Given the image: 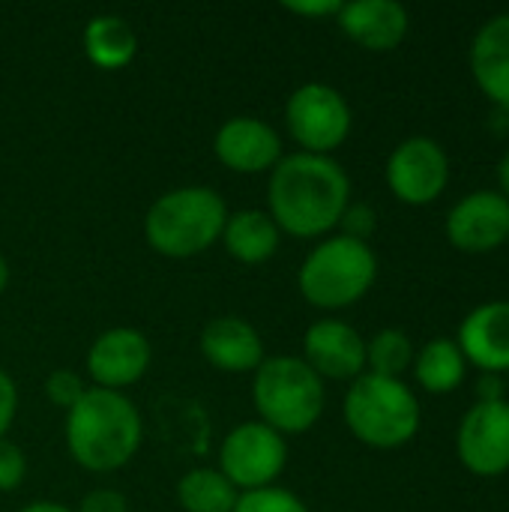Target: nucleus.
<instances>
[{"label":"nucleus","mask_w":509,"mask_h":512,"mask_svg":"<svg viewBox=\"0 0 509 512\" xmlns=\"http://www.w3.org/2000/svg\"><path fill=\"white\" fill-rule=\"evenodd\" d=\"M153 360V348L147 336L135 327H111L99 333L87 351V372L93 387L123 393L126 387L138 384Z\"/></svg>","instance_id":"9b49d317"},{"label":"nucleus","mask_w":509,"mask_h":512,"mask_svg":"<svg viewBox=\"0 0 509 512\" xmlns=\"http://www.w3.org/2000/svg\"><path fill=\"white\" fill-rule=\"evenodd\" d=\"M339 225H342V234L345 237H354V240L369 243V237L375 234L378 219H375V210L369 204H348V210H345V216H342Z\"/></svg>","instance_id":"bb28decb"},{"label":"nucleus","mask_w":509,"mask_h":512,"mask_svg":"<svg viewBox=\"0 0 509 512\" xmlns=\"http://www.w3.org/2000/svg\"><path fill=\"white\" fill-rule=\"evenodd\" d=\"M444 231L447 240L462 252H492L509 240V201L492 189L471 192L453 204Z\"/></svg>","instance_id":"f8f14e48"},{"label":"nucleus","mask_w":509,"mask_h":512,"mask_svg":"<svg viewBox=\"0 0 509 512\" xmlns=\"http://www.w3.org/2000/svg\"><path fill=\"white\" fill-rule=\"evenodd\" d=\"M234 512H309V507L294 492L282 486H267L255 492H240Z\"/></svg>","instance_id":"b1692460"},{"label":"nucleus","mask_w":509,"mask_h":512,"mask_svg":"<svg viewBox=\"0 0 509 512\" xmlns=\"http://www.w3.org/2000/svg\"><path fill=\"white\" fill-rule=\"evenodd\" d=\"M303 360L321 381H354L366 372V339L348 321L321 318L303 336Z\"/></svg>","instance_id":"ddd939ff"},{"label":"nucleus","mask_w":509,"mask_h":512,"mask_svg":"<svg viewBox=\"0 0 509 512\" xmlns=\"http://www.w3.org/2000/svg\"><path fill=\"white\" fill-rule=\"evenodd\" d=\"M198 345H201L204 360L213 369L228 372V375L255 372L267 360L261 333L237 315H219V318L207 321Z\"/></svg>","instance_id":"dca6fc26"},{"label":"nucleus","mask_w":509,"mask_h":512,"mask_svg":"<svg viewBox=\"0 0 509 512\" xmlns=\"http://www.w3.org/2000/svg\"><path fill=\"white\" fill-rule=\"evenodd\" d=\"M219 240H222L225 252H228L234 261L255 267V264L270 261V258L279 252L282 231H279V225L273 222V216H270L267 210L249 207V210L228 213Z\"/></svg>","instance_id":"6ab92c4d"},{"label":"nucleus","mask_w":509,"mask_h":512,"mask_svg":"<svg viewBox=\"0 0 509 512\" xmlns=\"http://www.w3.org/2000/svg\"><path fill=\"white\" fill-rule=\"evenodd\" d=\"M351 435L372 450H399L420 432V402L402 378L363 372L351 381L342 405Z\"/></svg>","instance_id":"20e7f679"},{"label":"nucleus","mask_w":509,"mask_h":512,"mask_svg":"<svg viewBox=\"0 0 509 512\" xmlns=\"http://www.w3.org/2000/svg\"><path fill=\"white\" fill-rule=\"evenodd\" d=\"M144 423L132 399L114 390L90 387L66 411V450L90 474H111L129 465L141 447Z\"/></svg>","instance_id":"f03ea898"},{"label":"nucleus","mask_w":509,"mask_h":512,"mask_svg":"<svg viewBox=\"0 0 509 512\" xmlns=\"http://www.w3.org/2000/svg\"><path fill=\"white\" fill-rule=\"evenodd\" d=\"M6 288H9V261L0 255V294H3Z\"/></svg>","instance_id":"72a5a7b5"},{"label":"nucleus","mask_w":509,"mask_h":512,"mask_svg":"<svg viewBox=\"0 0 509 512\" xmlns=\"http://www.w3.org/2000/svg\"><path fill=\"white\" fill-rule=\"evenodd\" d=\"M447 183H450L447 150L429 135L405 138L387 159V186L402 204L426 207L444 195Z\"/></svg>","instance_id":"1a4fd4ad"},{"label":"nucleus","mask_w":509,"mask_h":512,"mask_svg":"<svg viewBox=\"0 0 509 512\" xmlns=\"http://www.w3.org/2000/svg\"><path fill=\"white\" fill-rule=\"evenodd\" d=\"M81 45L87 60L96 69L105 72H117L123 66H129L138 54V33L132 30V24L123 15L114 12H99L84 24L81 33Z\"/></svg>","instance_id":"aec40b11"},{"label":"nucleus","mask_w":509,"mask_h":512,"mask_svg":"<svg viewBox=\"0 0 509 512\" xmlns=\"http://www.w3.org/2000/svg\"><path fill=\"white\" fill-rule=\"evenodd\" d=\"M87 390L90 387L72 369H57V372H51L45 378V396H48V402L57 405V408H63V411H72L84 399Z\"/></svg>","instance_id":"393cba45"},{"label":"nucleus","mask_w":509,"mask_h":512,"mask_svg":"<svg viewBox=\"0 0 509 512\" xmlns=\"http://www.w3.org/2000/svg\"><path fill=\"white\" fill-rule=\"evenodd\" d=\"M348 39L366 51H393L405 42L411 18L408 9L396 0H354L342 3L336 15Z\"/></svg>","instance_id":"f3484780"},{"label":"nucleus","mask_w":509,"mask_h":512,"mask_svg":"<svg viewBox=\"0 0 509 512\" xmlns=\"http://www.w3.org/2000/svg\"><path fill=\"white\" fill-rule=\"evenodd\" d=\"M213 153L234 174H267L285 156L279 132L258 117L225 120L213 138Z\"/></svg>","instance_id":"4468645a"},{"label":"nucleus","mask_w":509,"mask_h":512,"mask_svg":"<svg viewBox=\"0 0 509 512\" xmlns=\"http://www.w3.org/2000/svg\"><path fill=\"white\" fill-rule=\"evenodd\" d=\"M414 363V345L405 330L387 327L366 342V369L381 378H402Z\"/></svg>","instance_id":"5701e85b"},{"label":"nucleus","mask_w":509,"mask_h":512,"mask_svg":"<svg viewBox=\"0 0 509 512\" xmlns=\"http://www.w3.org/2000/svg\"><path fill=\"white\" fill-rule=\"evenodd\" d=\"M351 123L348 99L324 81L300 84L285 102V126L300 144V153L330 156L348 141Z\"/></svg>","instance_id":"0eeeda50"},{"label":"nucleus","mask_w":509,"mask_h":512,"mask_svg":"<svg viewBox=\"0 0 509 512\" xmlns=\"http://www.w3.org/2000/svg\"><path fill=\"white\" fill-rule=\"evenodd\" d=\"M282 6L288 12L306 15V18H327V15H339L342 12V0H285Z\"/></svg>","instance_id":"c756f323"},{"label":"nucleus","mask_w":509,"mask_h":512,"mask_svg":"<svg viewBox=\"0 0 509 512\" xmlns=\"http://www.w3.org/2000/svg\"><path fill=\"white\" fill-rule=\"evenodd\" d=\"M459 462L477 477L509 471V402H477L459 423Z\"/></svg>","instance_id":"9d476101"},{"label":"nucleus","mask_w":509,"mask_h":512,"mask_svg":"<svg viewBox=\"0 0 509 512\" xmlns=\"http://www.w3.org/2000/svg\"><path fill=\"white\" fill-rule=\"evenodd\" d=\"M240 492L225 480L219 468L186 471L177 483V501L183 512H234Z\"/></svg>","instance_id":"4be33fe9"},{"label":"nucleus","mask_w":509,"mask_h":512,"mask_svg":"<svg viewBox=\"0 0 509 512\" xmlns=\"http://www.w3.org/2000/svg\"><path fill=\"white\" fill-rule=\"evenodd\" d=\"M21 512H75L72 507H66V504H54V501H33V504H27Z\"/></svg>","instance_id":"2f4dec72"},{"label":"nucleus","mask_w":509,"mask_h":512,"mask_svg":"<svg viewBox=\"0 0 509 512\" xmlns=\"http://www.w3.org/2000/svg\"><path fill=\"white\" fill-rule=\"evenodd\" d=\"M288 465V441L261 420L234 426L219 447V471L237 492L276 486Z\"/></svg>","instance_id":"6e6552de"},{"label":"nucleus","mask_w":509,"mask_h":512,"mask_svg":"<svg viewBox=\"0 0 509 512\" xmlns=\"http://www.w3.org/2000/svg\"><path fill=\"white\" fill-rule=\"evenodd\" d=\"M498 186H501V195L509 201V150L498 162Z\"/></svg>","instance_id":"473e14b6"},{"label":"nucleus","mask_w":509,"mask_h":512,"mask_svg":"<svg viewBox=\"0 0 509 512\" xmlns=\"http://www.w3.org/2000/svg\"><path fill=\"white\" fill-rule=\"evenodd\" d=\"M228 219L222 195L210 186H180L159 195L144 216L147 246L165 258H192L219 243Z\"/></svg>","instance_id":"7ed1b4c3"},{"label":"nucleus","mask_w":509,"mask_h":512,"mask_svg":"<svg viewBox=\"0 0 509 512\" xmlns=\"http://www.w3.org/2000/svg\"><path fill=\"white\" fill-rule=\"evenodd\" d=\"M477 402H504V381L501 375H486L477 384Z\"/></svg>","instance_id":"7c9ffc66"},{"label":"nucleus","mask_w":509,"mask_h":512,"mask_svg":"<svg viewBox=\"0 0 509 512\" xmlns=\"http://www.w3.org/2000/svg\"><path fill=\"white\" fill-rule=\"evenodd\" d=\"M15 414H18V387L12 375L0 369V438H6V432L12 429Z\"/></svg>","instance_id":"c85d7f7f"},{"label":"nucleus","mask_w":509,"mask_h":512,"mask_svg":"<svg viewBox=\"0 0 509 512\" xmlns=\"http://www.w3.org/2000/svg\"><path fill=\"white\" fill-rule=\"evenodd\" d=\"M459 351L486 375L509 372V300H492L465 315L459 324Z\"/></svg>","instance_id":"2eb2a0df"},{"label":"nucleus","mask_w":509,"mask_h":512,"mask_svg":"<svg viewBox=\"0 0 509 512\" xmlns=\"http://www.w3.org/2000/svg\"><path fill=\"white\" fill-rule=\"evenodd\" d=\"M27 477V456L24 450L9 441L0 438V492H15Z\"/></svg>","instance_id":"a878e982"},{"label":"nucleus","mask_w":509,"mask_h":512,"mask_svg":"<svg viewBox=\"0 0 509 512\" xmlns=\"http://www.w3.org/2000/svg\"><path fill=\"white\" fill-rule=\"evenodd\" d=\"M75 512H129V501L117 489H93L81 498Z\"/></svg>","instance_id":"cd10ccee"},{"label":"nucleus","mask_w":509,"mask_h":512,"mask_svg":"<svg viewBox=\"0 0 509 512\" xmlns=\"http://www.w3.org/2000/svg\"><path fill=\"white\" fill-rule=\"evenodd\" d=\"M378 279V255L369 243L330 234L300 264L297 285L315 309H345L369 294Z\"/></svg>","instance_id":"423d86ee"},{"label":"nucleus","mask_w":509,"mask_h":512,"mask_svg":"<svg viewBox=\"0 0 509 512\" xmlns=\"http://www.w3.org/2000/svg\"><path fill=\"white\" fill-rule=\"evenodd\" d=\"M471 72L477 87L509 114V12L489 18L471 45Z\"/></svg>","instance_id":"a211bd4d"},{"label":"nucleus","mask_w":509,"mask_h":512,"mask_svg":"<svg viewBox=\"0 0 509 512\" xmlns=\"http://www.w3.org/2000/svg\"><path fill=\"white\" fill-rule=\"evenodd\" d=\"M351 204V180L333 156L291 153L270 171L267 213L297 240L327 237Z\"/></svg>","instance_id":"f257e3e1"},{"label":"nucleus","mask_w":509,"mask_h":512,"mask_svg":"<svg viewBox=\"0 0 509 512\" xmlns=\"http://www.w3.org/2000/svg\"><path fill=\"white\" fill-rule=\"evenodd\" d=\"M414 378L426 393L444 396L453 393L465 384L468 375V360L459 351L453 339H432L423 345L420 354H414Z\"/></svg>","instance_id":"412c9836"},{"label":"nucleus","mask_w":509,"mask_h":512,"mask_svg":"<svg viewBox=\"0 0 509 512\" xmlns=\"http://www.w3.org/2000/svg\"><path fill=\"white\" fill-rule=\"evenodd\" d=\"M252 405L264 426L288 438L309 432L321 420L327 390L303 357L276 354L255 369Z\"/></svg>","instance_id":"39448f33"}]
</instances>
